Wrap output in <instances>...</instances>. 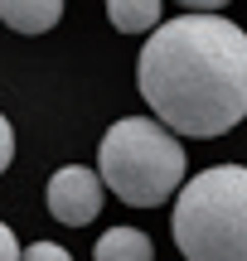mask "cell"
Returning a JSON list of instances; mask_svg holds the SVG:
<instances>
[{"label":"cell","mask_w":247,"mask_h":261,"mask_svg":"<svg viewBox=\"0 0 247 261\" xmlns=\"http://www.w3.org/2000/svg\"><path fill=\"white\" fill-rule=\"evenodd\" d=\"M10 160H15V130H10V121L0 116V174L10 169Z\"/></svg>","instance_id":"cell-9"},{"label":"cell","mask_w":247,"mask_h":261,"mask_svg":"<svg viewBox=\"0 0 247 261\" xmlns=\"http://www.w3.org/2000/svg\"><path fill=\"white\" fill-rule=\"evenodd\" d=\"M97 179L131 208H160L184 184V145L151 116H121L97 145Z\"/></svg>","instance_id":"cell-3"},{"label":"cell","mask_w":247,"mask_h":261,"mask_svg":"<svg viewBox=\"0 0 247 261\" xmlns=\"http://www.w3.org/2000/svg\"><path fill=\"white\" fill-rule=\"evenodd\" d=\"M102 179L83 165H63L54 179H48V213L63 227H87L97 213H102Z\"/></svg>","instance_id":"cell-4"},{"label":"cell","mask_w":247,"mask_h":261,"mask_svg":"<svg viewBox=\"0 0 247 261\" xmlns=\"http://www.w3.org/2000/svg\"><path fill=\"white\" fill-rule=\"evenodd\" d=\"M136 83L170 136H223L247 121V29L223 15L170 19L151 29Z\"/></svg>","instance_id":"cell-1"},{"label":"cell","mask_w":247,"mask_h":261,"mask_svg":"<svg viewBox=\"0 0 247 261\" xmlns=\"http://www.w3.org/2000/svg\"><path fill=\"white\" fill-rule=\"evenodd\" d=\"M180 5H189V15H213V10L228 5V0H180Z\"/></svg>","instance_id":"cell-11"},{"label":"cell","mask_w":247,"mask_h":261,"mask_svg":"<svg viewBox=\"0 0 247 261\" xmlns=\"http://www.w3.org/2000/svg\"><path fill=\"white\" fill-rule=\"evenodd\" d=\"M92 261H155V247L141 227H112L97 237Z\"/></svg>","instance_id":"cell-6"},{"label":"cell","mask_w":247,"mask_h":261,"mask_svg":"<svg viewBox=\"0 0 247 261\" xmlns=\"http://www.w3.org/2000/svg\"><path fill=\"white\" fill-rule=\"evenodd\" d=\"M170 227L184 261H247V165H213L180 184Z\"/></svg>","instance_id":"cell-2"},{"label":"cell","mask_w":247,"mask_h":261,"mask_svg":"<svg viewBox=\"0 0 247 261\" xmlns=\"http://www.w3.org/2000/svg\"><path fill=\"white\" fill-rule=\"evenodd\" d=\"M19 252H24V247H19V242H15V232L0 223V261H19Z\"/></svg>","instance_id":"cell-10"},{"label":"cell","mask_w":247,"mask_h":261,"mask_svg":"<svg viewBox=\"0 0 247 261\" xmlns=\"http://www.w3.org/2000/svg\"><path fill=\"white\" fill-rule=\"evenodd\" d=\"M19 261H73V256H68L58 242H29L24 252H19Z\"/></svg>","instance_id":"cell-8"},{"label":"cell","mask_w":247,"mask_h":261,"mask_svg":"<svg viewBox=\"0 0 247 261\" xmlns=\"http://www.w3.org/2000/svg\"><path fill=\"white\" fill-rule=\"evenodd\" d=\"M0 19L15 34H48L63 19V0H0Z\"/></svg>","instance_id":"cell-5"},{"label":"cell","mask_w":247,"mask_h":261,"mask_svg":"<svg viewBox=\"0 0 247 261\" xmlns=\"http://www.w3.org/2000/svg\"><path fill=\"white\" fill-rule=\"evenodd\" d=\"M107 19L121 34H151L160 29V0H107Z\"/></svg>","instance_id":"cell-7"}]
</instances>
